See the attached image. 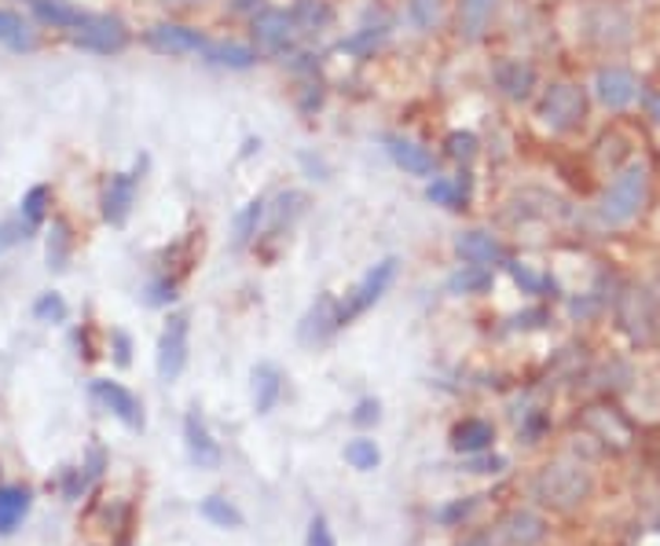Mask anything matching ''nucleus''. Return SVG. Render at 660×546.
I'll use <instances>...</instances> for the list:
<instances>
[{"instance_id":"33","label":"nucleus","mask_w":660,"mask_h":546,"mask_svg":"<svg viewBox=\"0 0 660 546\" xmlns=\"http://www.w3.org/2000/svg\"><path fill=\"white\" fill-rule=\"evenodd\" d=\"M70 257V228L63 220H52V235H48V268L63 271Z\"/></svg>"},{"instance_id":"39","label":"nucleus","mask_w":660,"mask_h":546,"mask_svg":"<svg viewBox=\"0 0 660 546\" xmlns=\"http://www.w3.org/2000/svg\"><path fill=\"white\" fill-rule=\"evenodd\" d=\"M448 155H452L455 161H474L477 136L474 133H452V136H448Z\"/></svg>"},{"instance_id":"23","label":"nucleus","mask_w":660,"mask_h":546,"mask_svg":"<svg viewBox=\"0 0 660 546\" xmlns=\"http://www.w3.org/2000/svg\"><path fill=\"white\" fill-rule=\"evenodd\" d=\"M283 397V374L272 363H257L254 367V408L257 414H268Z\"/></svg>"},{"instance_id":"30","label":"nucleus","mask_w":660,"mask_h":546,"mask_svg":"<svg viewBox=\"0 0 660 546\" xmlns=\"http://www.w3.org/2000/svg\"><path fill=\"white\" fill-rule=\"evenodd\" d=\"M198 513H203L209 524H217V529H243V513H239L224 495H209V499H203Z\"/></svg>"},{"instance_id":"6","label":"nucleus","mask_w":660,"mask_h":546,"mask_svg":"<svg viewBox=\"0 0 660 546\" xmlns=\"http://www.w3.org/2000/svg\"><path fill=\"white\" fill-rule=\"evenodd\" d=\"M616 323L635 345H649L657 338V298L646 287H627L616 298Z\"/></svg>"},{"instance_id":"50","label":"nucleus","mask_w":660,"mask_h":546,"mask_svg":"<svg viewBox=\"0 0 660 546\" xmlns=\"http://www.w3.org/2000/svg\"><path fill=\"white\" fill-rule=\"evenodd\" d=\"M646 107H649V118H653L657 125H660V96H649V99H646Z\"/></svg>"},{"instance_id":"47","label":"nucleus","mask_w":660,"mask_h":546,"mask_svg":"<svg viewBox=\"0 0 660 546\" xmlns=\"http://www.w3.org/2000/svg\"><path fill=\"white\" fill-rule=\"evenodd\" d=\"M228 8H232V12H257L261 0H228Z\"/></svg>"},{"instance_id":"28","label":"nucleus","mask_w":660,"mask_h":546,"mask_svg":"<svg viewBox=\"0 0 660 546\" xmlns=\"http://www.w3.org/2000/svg\"><path fill=\"white\" fill-rule=\"evenodd\" d=\"M492 287V268L485 265H463L448 279V293H485Z\"/></svg>"},{"instance_id":"29","label":"nucleus","mask_w":660,"mask_h":546,"mask_svg":"<svg viewBox=\"0 0 660 546\" xmlns=\"http://www.w3.org/2000/svg\"><path fill=\"white\" fill-rule=\"evenodd\" d=\"M469 195V180H433V184L426 187V198L433 202V206H444V209H463V202Z\"/></svg>"},{"instance_id":"12","label":"nucleus","mask_w":660,"mask_h":546,"mask_svg":"<svg viewBox=\"0 0 660 546\" xmlns=\"http://www.w3.org/2000/svg\"><path fill=\"white\" fill-rule=\"evenodd\" d=\"M584 426L595 433L602 444H613L616 451L632 448V426H627V418L620 414L616 408H606V403H598V408H587L584 411Z\"/></svg>"},{"instance_id":"34","label":"nucleus","mask_w":660,"mask_h":546,"mask_svg":"<svg viewBox=\"0 0 660 546\" xmlns=\"http://www.w3.org/2000/svg\"><path fill=\"white\" fill-rule=\"evenodd\" d=\"M261 217H265V202L254 198L243 214L235 217V246H246V242L257 235V220H261Z\"/></svg>"},{"instance_id":"15","label":"nucleus","mask_w":660,"mask_h":546,"mask_svg":"<svg viewBox=\"0 0 660 546\" xmlns=\"http://www.w3.org/2000/svg\"><path fill=\"white\" fill-rule=\"evenodd\" d=\"M136 187H139V169L136 173L110 177V184L103 191V220L107 225H125L129 209H133V198H136Z\"/></svg>"},{"instance_id":"32","label":"nucleus","mask_w":660,"mask_h":546,"mask_svg":"<svg viewBox=\"0 0 660 546\" xmlns=\"http://www.w3.org/2000/svg\"><path fill=\"white\" fill-rule=\"evenodd\" d=\"M345 462H349L353 470H364V473H367V470H375L378 462H382V451H378L375 440H364V437H359V440H353V444L345 448Z\"/></svg>"},{"instance_id":"24","label":"nucleus","mask_w":660,"mask_h":546,"mask_svg":"<svg viewBox=\"0 0 660 546\" xmlns=\"http://www.w3.org/2000/svg\"><path fill=\"white\" fill-rule=\"evenodd\" d=\"M206 63L213 66H228V70H249L257 63V52L246 45H235V40H213V45L203 48Z\"/></svg>"},{"instance_id":"13","label":"nucleus","mask_w":660,"mask_h":546,"mask_svg":"<svg viewBox=\"0 0 660 546\" xmlns=\"http://www.w3.org/2000/svg\"><path fill=\"white\" fill-rule=\"evenodd\" d=\"M147 45H151L155 52H162V56H192V52H203L209 40L192 26L162 23V26L147 29Z\"/></svg>"},{"instance_id":"26","label":"nucleus","mask_w":660,"mask_h":546,"mask_svg":"<svg viewBox=\"0 0 660 546\" xmlns=\"http://www.w3.org/2000/svg\"><path fill=\"white\" fill-rule=\"evenodd\" d=\"M29 513V492L26 488H0V535H12Z\"/></svg>"},{"instance_id":"17","label":"nucleus","mask_w":660,"mask_h":546,"mask_svg":"<svg viewBox=\"0 0 660 546\" xmlns=\"http://www.w3.org/2000/svg\"><path fill=\"white\" fill-rule=\"evenodd\" d=\"M492 77H496V85L503 88V96L517 99V104L533 96V88H536V70H533V63H525V59H503V63L492 70Z\"/></svg>"},{"instance_id":"38","label":"nucleus","mask_w":660,"mask_h":546,"mask_svg":"<svg viewBox=\"0 0 660 546\" xmlns=\"http://www.w3.org/2000/svg\"><path fill=\"white\" fill-rule=\"evenodd\" d=\"M506 271L514 276V282H517V287H522L525 293H539V290H543L547 282H550V279H539L528 265H517V260H506Z\"/></svg>"},{"instance_id":"48","label":"nucleus","mask_w":660,"mask_h":546,"mask_svg":"<svg viewBox=\"0 0 660 546\" xmlns=\"http://www.w3.org/2000/svg\"><path fill=\"white\" fill-rule=\"evenodd\" d=\"M166 8H173V12H187V8H198L206 4V0H162Z\"/></svg>"},{"instance_id":"36","label":"nucleus","mask_w":660,"mask_h":546,"mask_svg":"<svg viewBox=\"0 0 660 546\" xmlns=\"http://www.w3.org/2000/svg\"><path fill=\"white\" fill-rule=\"evenodd\" d=\"M34 316L45 319V323H63L66 319V301L59 298V293H45V298H37Z\"/></svg>"},{"instance_id":"1","label":"nucleus","mask_w":660,"mask_h":546,"mask_svg":"<svg viewBox=\"0 0 660 546\" xmlns=\"http://www.w3.org/2000/svg\"><path fill=\"white\" fill-rule=\"evenodd\" d=\"M595 492V477L584 462L576 459H554L547 462L543 470L536 473L533 481V499L539 507L554 510V513H573L591 499Z\"/></svg>"},{"instance_id":"46","label":"nucleus","mask_w":660,"mask_h":546,"mask_svg":"<svg viewBox=\"0 0 660 546\" xmlns=\"http://www.w3.org/2000/svg\"><path fill=\"white\" fill-rule=\"evenodd\" d=\"M469 470L474 473H499L503 470V459H474L469 462Z\"/></svg>"},{"instance_id":"21","label":"nucleus","mask_w":660,"mask_h":546,"mask_svg":"<svg viewBox=\"0 0 660 546\" xmlns=\"http://www.w3.org/2000/svg\"><path fill=\"white\" fill-rule=\"evenodd\" d=\"M499 529H503V535H506L510 546H536V543H543V535H547L543 521H539L536 513H528V510L506 513Z\"/></svg>"},{"instance_id":"16","label":"nucleus","mask_w":660,"mask_h":546,"mask_svg":"<svg viewBox=\"0 0 660 546\" xmlns=\"http://www.w3.org/2000/svg\"><path fill=\"white\" fill-rule=\"evenodd\" d=\"M338 327H342V323H338V301L330 298V293H323V298L308 308V316L302 319L297 338H302L305 345H319V341H327Z\"/></svg>"},{"instance_id":"18","label":"nucleus","mask_w":660,"mask_h":546,"mask_svg":"<svg viewBox=\"0 0 660 546\" xmlns=\"http://www.w3.org/2000/svg\"><path fill=\"white\" fill-rule=\"evenodd\" d=\"M386 150H389V158L396 161L404 173H412V177H433V169H437V158L429 155L426 147H418L415 139H404V136H386Z\"/></svg>"},{"instance_id":"4","label":"nucleus","mask_w":660,"mask_h":546,"mask_svg":"<svg viewBox=\"0 0 660 546\" xmlns=\"http://www.w3.org/2000/svg\"><path fill=\"white\" fill-rule=\"evenodd\" d=\"M396 268H400L396 257H386V260H378L375 268H367L364 279H359L356 287L345 293V301H338V323H342V327H349V323L364 316L367 308H375L378 301L386 298V290L393 287Z\"/></svg>"},{"instance_id":"25","label":"nucleus","mask_w":660,"mask_h":546,"mask_svg":"<svg viewBox=\"0 0 660 546\" xmlns=\"http://www.w3.org/2000/svg\"><path fill=\"white\" fill-rule=\"evenodd\" d=\"M34 12L41 23L56 26V29H77L88 19L82 8H74L70 0H34Z\"/></svg>"},{"instance_id":"27","label":"nucleus","mask_w":660,"mask_h":546,"mask_svg":"<svg viewBox=\"0 0 660 546\" xmlns=\"http://www.w3.org/2000/svg\"><path fill=\"white\" fill-rule=\"evenodd\" d=\"M290 15H294L297 29H305V34H316V29L334 23V8L327 0H297V8Z\"/></svg>"},{"instance_id":"35","label":"nucleus","mask_w":660,"mask_h":546,"mask_svg":"<svg viewBox=\"0 0 660 546\" xmlns=\"http://www.w3.org/2000/svg\"><path fill=\"white\" fill-rule=\"evenodd\" d=\"M48 214V187H34L29 195L23 198V220L29 228H37Z\"/></svg>"},{"instance_id":"20","label":"nucleus","mask_w":660,"mask_h":546,"mask_svg":"<svg viewBox=\"0 0 660 546\" xmlns=\"http://www.w3.org/2000/svg\"><path fill=\"white\" fill-rule=\"evenodd\" d=\"M496 440V426L485 418H463L452 429V448L463 454H485Z\"/></svg>"},{"instance_id":"2","label":"nucleus","mask_w":660,"mask_h":546,"mask_svg":"<svg viewBox=\"0 0 660 546\" xmlns=\"http://www.w3.org/2000/svg\"><path fill=\"white\" fill-rule=\"evenodd\" d=\"M649 198V169L643 161H632L627 169H620L613 184L606 187L602 206H598V225L602 228H624L643 214Z\"/></svg>"},{"instance_id":"14","label":"nucleus","mask_w":660,"mask_h":546,"mask_svg":"<svg viewBox=\"0 0 660 546\" xmlns=\"http://www.w3.org/2000/svg\"><path fill=\"white\" fill-rule=\"evenodd\" d=\"M184 440H187V454H192V462L198 470H217L220 466V444L209 437L203 414L192 411L184 418Z\"/></svg>"},{"instance_id":"31","label":"nucleus","mask_w":660,"mask_h":546,"mask_svg":"<svg viewBox=\"0 0 660 546\" xmlns=\"http://www.w3.org/2000/svg\"><path fill=\"white\" fill-rule=\"evenodd\" d=\"M0 45L15 48V52H23V48L34 45V37H29V26L15 12H0Z\"/></svg>"},{"instance_id":"42","label":"nucleus","mask_w":660,"mask_h":546,"mask_svg":"<svg viewBox=\"0 0 660 546\" xmlns=\"http://www.w3.org/2000/svg\"><path fill=\"white\" fill-rule=\"evenodd\" d=\"M308 546H338L334 543V532H330V524H327V518H316L308 521Z\"/></svg>"},{"instance_id":"49","label":"nucleus","mask_w":660,"mask_h":546,"mask_svg":"<svg viewBox=\"0 0 660 546\" xmlns=\"http://www.w3.org/2000/svg\"><path fill=\"white\" fill-rule=\"evenodd\" d=\"M118 363H122V367L129 363V338L125 333H118Z\"/></svg>"},{"instance_id":"41","label":"nucleus","mask_w":660,"mask_h":546,"mask_svg":"<svg viewBox=\"0 0 660 546\" xmlns=\"http://www.w3.org/2000/svg\"><path fill=\"white\" fill-rule=\"evenodd\" d=\"M378 40H386V29L378 26V29H364V34H356V37H349V40H342V52H356V56H364L367 48H375Z\"/></svg>"},{"instance_id":"11","label":"nucleus","mask_w":660,"mask_h":546,"mask_svg":"<svg viewBox=\"0 0 660 546\" xmlns=\"http://www.w3.org/2000/svg\"><path fill=\"white\" fill-rule=\"evenodd\" d=\"M93 397L103 403V408L114 414V418H122L129 429H144V408H139V400L125 386H118V381H107V378H96L93 381Z\"/></svg>"},{"instance_id":"19","label":"nucleus","mask_w":660,"mask_h":546,"mask_svg":"<svg viewBox=\"0 0 660 546\" xmlns=\"http://www.w3.org/2000/svg\"><path fill=\"white\" fill-rule=\"evenodd\" d=\"M455 250H459V257H463L466 265L492 268V265L503 260V246H499V239L488 235V231H463V235L455 239Z\"/></svg>"},{"instance_id":"44","label":"nucleus","mask_w":660,"mask_h":546,"mask_svg":"<svg viewBox=\"0 0 660 546\" xmlns=\"http://www.w3.org/2000/svg\"><path fill=\"white\" fill-rule=\"evenodd\" d=\"M176 298V282H155V287H151V298H147V301H151V305H166V301H173Z\"/></svg>"},{"instance_id":"22","label":"nucleus","mask_w":660,"mask_h":546,"mask_svg":"<svg viewBox=\"0 0 660 546\" xmlns=\"http://www.w3.org/2000/svg\"><path fill=\"white\" fill-rule=\"evenodd\" d=\"M499 0H459V34L466 40H481L496 15Z\"/></svg>"},{"instance_id":"10","label":"nucleus","mask_w":660,"mask_h":546,"mask_svg":"<svg viewBox=\"0 0 660 546\" xmlns=\"http://www.w3.org/2000/svg\"><path fill=\"white\" fill-rule=\"evenodd\" d=\"M595 96L602 99L609 110H624L638 99V77L624 66H606L598 70L595 77Z\"/></svg>"},{"instance_id":"45","label":"nucleus","mask_w":660,"mask_h":546,"mask_svg":"<svg viewBox=\"0 0 660 546\" xmlns=\"http://www.w3.org/2000/svg\"><path fill=\"white\" fill-rule=\"evenodd\" d=\"M469 510H474V499H469V502H455V507L440 510V513H437V518H440V521H444V524H455V521H463V518H466V513H469Z\"/></svg>"},{"instance_id":"8","label":"nucleus","mask_w":660,"mask_h":546,"mask_svg":"<svg viewBox=\"0 0 660 546\" xmlns=\"http://www.w3.org/2000/svg\"><path fill=\"white\" fill-rule=\"evenodd\" d=\"M70 40L77 48H88V52H122L125 48V26L110 15H88L82 26L70 29Z\"/></svg>"},{"instance_id":"7","label":"nucleus","mask_w":660,"mask_h":546,"mask_svg":"<svg viewBox=\"0 0 660 546\" xmlns=\"http://www.w3.org/2000/svg\"><path fill=\"white\" fill-rule=\"evenodd\" d=\"M187 338H192V319L180 312L169 316L162 338H158V378L176 381L187 367Z\"/></svg>"},{"instance_id":"51","label":"nucleus","mask_w":660,"mask_h":546,"mask_svg":"<svg viewBox=\"0 0 660 546\" xmlns=\"http://www.w3.org/2000/svg\"><path fill=\"white\" fill-rule=\"evenodd\" d=\"M459 546H492V539H488V535H469V539H463Z\"/></svg>"},{"instance_id":"40","label":"nucleus","mask_w":660,"mask_h":546,"mask_svg":"<svg viewBox=\"0 0 660 546\" xmlns=\"http://www.w3.org/2000/svg\"><path fill=\"white\" fill-rule=\"evenodd\" d=\"M29 231H34V228H29L23 217H19V220H4V225H0V254H4V250H12L15 242H23Z\"/></svg>"},{"instance_id":"43","label":"nucleus","mask_w":660,"mask_h":546,"mask_svg":"<svg viewBox=\"0 0 660 546\" xmlns=\"http://www.w3.org/2000/svg\"><path fill=\"white\" fill-rule=\"evenodd\" d=\"M378 418H382V411H378V400H359L356 403V414H353L356 426H371V422H378Z\"/></svg>"},{"instance_id":"3","label":"nucleus","mask_w":660,"mask_h":546,"mask_svg":"<svg viewBox=\"0 0 660 546\" xmlns=\"http://www.w3.org/2000/svg\"><path fill=\"white\" fill-rule=\"evenodd\" d=\"M579 26H584V37L598 48H627L635 40L632 12L613 4V0H591L579 12Z\"/></svg>"},{"instance_id":"9","label":"nucleus","mask_w":660,"mask_h":546,"mask_svg":"<svg viewBox=\"0 0 660 546\" xmlns=\"http://www.w3.org/2000/svg\"><path fill=\"white\" fill-rule=\"evenodd\" d=\"M294 34H297V23L290 12H279V8H265V12L254 15V40L257 48L268 56H279L294 45Z\"/></svg>"},{"instance_id":"37","label":"nucleus","mask_w":660,"mask_h":546,"mask_svg":"<svg viewBox=\"0 0 660 546\" xmlns=\"http://www.w3.org/2000/svg\"><path fill=\"white\" fill-rule=\"evenodd\" d=\"M407 15L418 29H429L440 15V0H407Z\"/></svg>"},{"instance_id":"5","label":"nucleus","mask_w":660,"mask_h":546,"mask_svg":"<svg viewBox=\"0 0 660 546\" xmlns=\"http://www.w3.org/2000/svg\"><path fill=\"white\" fill-rule=\"evenodd\" d=\"M536 114L547 129H554V133H573L587 118V93L579 85H569V81L550 85L543 99H539Z\"/></svg>"}]
</instances>
